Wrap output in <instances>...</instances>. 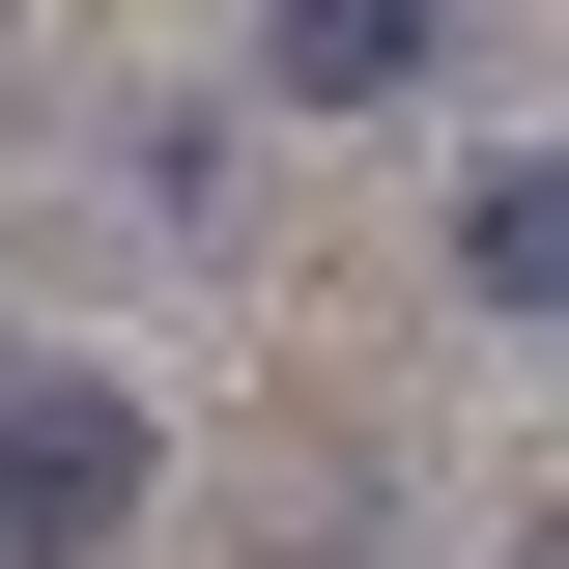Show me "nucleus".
<instances>
[{
	"mask_svg": "<svg viewBox=\"0 0 569 569\" xmlns=\"http://www.w3.org/2000/svg\"><path fill=\"white\" fill-rule=\"evenodd\" d=\"M142 485H171V427L114 370H0V569H114Z\"/></svg>",
	"mask_w": 569,
	"mask_h": 569,
	"instance_id": "1",
	"label": "nucleus"
},
{
	"mask_svg": "<svg viewBox=\"0 0 569 569\" xmlns=\"http://www.w3.org/2000/svg\"><path fill=\"white\" fill-rule=\"evenodd\" d=\"M427 58H456V0H257V86L284 114H399Z\"/></svg>",
	"mask_w": 569,
	"mask_h": 569,
	"instance_id": "2",
	"label": "nucleus"
},
{
	"mask_svg": "<svg viewBox=\"0 0 569 569\" xmlns=\"http://www.w3.org/2000/svg\"><path fill=\"white\" fill-rule=\"evenodd\" d=\"M456 284H485V313H569V171H541V142L456 171Z\"/></svg>",
	"mask_w": 569,
	"mask_h": 569,
	"instance_id": "3",
	"label": "nucleus"
}]
</instances>
